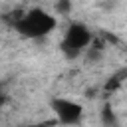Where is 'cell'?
I'll use <instances>...</instances> for the list:
<instances>
[{"label":"cell","instance_id":"3","mask_svg":"<svg viewBox=\"0 0 127 127\" xmlns=\"http://www.w3.org/2000/svg\"><path fill=\"white\" fill-rule=\"evenodd\" d=\"M50 109L56 115L58 123L67 125V127H75L83 121V105L67 99V97H54L50 101Z\"/></svg>","mask_w":127,"mask_h":127},{"label":"cell","instance_id":"7","mask_svg":"<svg viewBox=\"0 0 127 127\" xmlns=\"http://www.w3.org/2000/svg\"><path fill=\"white\" fill-rule=\"evenodd\" d=\"M30 127H44V125H30Z\"/></svg>","mask_w":127,"mask_h":127},{"label":"cell","instance_id":"2","mask_svg":"<svg viewBox=\"0 0 127 127\" xmlns=\"http://www.w3.org/2000/svg\"><path fill=\"white\" fill-rule=\"evenodd\" d=\"M91 40H93L91 30L85 24H81V22H73V24L67 26V30L64 34V40L60 44V50H62L64 58L75 60V58H79L87 50V46L91 44Z\"/></svg>","mask_w":127,"mask_h":127},{"label":"cell","instance_id":"6","mask_svg":"<svg viewBox=\"0 0 127 127\" xmlns=\"http://www.w3.org/2000/svg\"><path fill=\"white\" fill-rule=\"evenodd\" d=\"M6 99H8V97H6V93H4V91H0V109L6 105Z\"/></svg>","mask_w":127,"mask_h":127},{"label":"cell","instance_id":"1","mask_svg":"<svg viewBox=\"0 0 127 127\" xmlns=\"http://www.w3.org/2000/svg\"><path fill=\"white\" fill-rule=\"evenodd\" d=\"M56 26H58L56 16L48 14L42 8L26 10L14 20V30L28 40H44L56 30Z\"/></svg>","mask_w":127,"mask_h":127},{"label":"cell","instance_id":"5","mask_svg":"<svg viewBox=\"0 0 127 127\" xmlns=\"http://www.w3.org/2000/svg\"><path fill=\"white\" fill-rule=\"evenodd\" d=\"M71 0H58L56 2V12L60 14V16H67L69 12H71Z\"/></svg>","mask_w":127,"mask_h":127},{"label":"cell","instance_id":"4","mask_svg":"<svg viewBox=\"0 0 127 127\" xmlns=\"http://www.w3.org/2000/svg\"><path fill=\"white\" fill-rule=\"evenodd\" d=\"M101 119H103V123H105L107 127H117V115L113 113V109H111L109 105L103 107V111H101Z\"/></svg>","mask_w":127,"mask_h":127}]
</instances>
